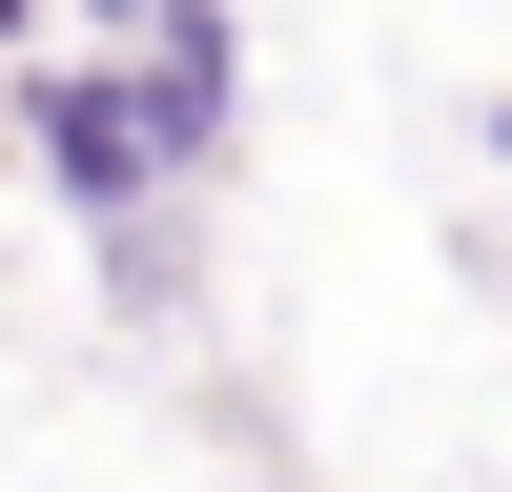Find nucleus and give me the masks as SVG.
Returning a JSON list of instances; mask_svg holds the SVG:
<instances>
[{
    "label": "nucleus",
    "instance_id": "nucleus-3",
    "mask_svg": "<svg viewBox=\"0 0 512 492\" xmlns=\"http://www.w3.org/2000/svg\"><path fill=\"white\" fill-rule=\"evenodd\" d=\"M21 21H41V0H0V41H21Z\"/></svg>",
    "mask_w": 512,
    "mask_h": 492
},
{
    "label": "nucleus",
    "instance_id": "nucleus-1",
    "mask_svg": "<svg viewBox=\"0 0 512 492\" xmlns=\"http://www.w3.org/2000/svg\"><path fill=\"white\" fill-rule=\"evenodd\" d=\"M21 144H41V185H62L82 226H123V205L185 185V164L144 144V103H123V62H21Z\"/></svg>",
    "mask_w": 512,
    "mask_h": 492
},
{
    "label": "nucleus",
    "instance_id": "nucleus-4",
    "mask_svg": "<svg viewBox=\"0 0 512 492\" xmlns=\"http://www.w3.org/2000/svg\"><path fill=\"white\" fill-rule=\"evenodd\" d=\"M492 164H512V103H492Z\"/></svg>",
    "mask_w": 512,
    "mask_h": 492
},
{
    "label": "nucleus",
    "instance_id": "nucleus-2",
    "mask_svg": "<svg viewBox=\"0 0 512 492\" xmlns=\"http://www.w3.org/2000/svg\"><path fill=\"white\" fill-rule=\"evenodd\" d=\"M82 21H144V0H82Z\"/></svg>",
    "mask_w": 512,
    "mask_h": 492
}]
</instances>
